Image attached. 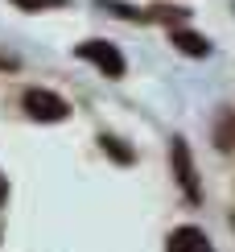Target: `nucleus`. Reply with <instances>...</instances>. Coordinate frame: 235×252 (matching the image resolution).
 <instances>
[{
	"mask_svg": "<svg viewBox=\"0 0 235 252\" xmlns=\"http://www.w3.org/2000/svg\"><path fill=\"white\" fill-rule=\"evenodd\" d=\"M174 165H177V178H181V186H186V194H190V198H198L194 165H190V153H186V145H181V141H174Z\"/></svg>",
	"mask_w": 235,
	"mask_h": 252,
	"instance_id": "nucleus-5",
	"label": "nucleus"
},
{
	"mask_svg": "<svg viewBox=\"0 0 235 252\" xmlns=\"http://www.w3.org/2000/svg\"><path fill=\"white\" fill-rule=\"evenodd\" d=\"M25 112L33 120H46V124H54V120H66V99L62 95H54V91H41V87H33V91H25Z\"/></svg>",
	"mask_w": 235,
	"mask_h": 252,
	"instance_id": "nucleus-2",
	"label": "nucleus"
},
{
	"mask_svg": "<svg viewBox=\"0 0 235 252\" xmlns=\"http://www.w3.org/2000/svg\"><path fill=\"white\" fill-rule=\"evenodd\" d=\"M231 145H235V116L219 124V149H231Z\"/></svg>",
	"mask_w": 235,
	"mask_h": 252,
	"instance_id": "nucleus-6",
	"label": "nucleus"
},
{
	"mask_svg": "<svg viewBox=\"0 0 235 252\" xmlns=\"http://www.w3.org/2000/svg\"><path fill=\"white\" fill-rule=\"evenodd\" d=\"M174 46L181 50V54H190V58H206L210 54V41L202 37V33H194V29H174Z\"/></svg>",
	"mask_w": 235,
	"mask_h": 252,
	"instance_id": "nucleus-4",
	"label": "nucleus"
},
{
	"mask_svg": "<svg viewBox=\"0 0 235 252\" xmlns=\"http://www.w3.org/2000/svg\"><path fill=\"white\" fill-rule=\"evenodd\" d=\"M103 149H112L116 157H120V161H132V153H128V149H120V141H108V136H103Z\"/></svg>",
	"mask_w": 235,
	"mask_h": 252,
	"instance_id": "nucleus-7",
	"label": "nucleus"
},
{
	"mask_svg": "<svg viewBox=\"0 0 235 252\" xmlns=\"http://www.w3.org/2000/svg\"><path fill=\"white\" fill-rule=\"evenodd\" d=\"M165 252H215V248H210L206 232H198V227H177V232L169 236Z\"/></svg>",
	"mask_w": 235,
	"mask_h": 252,
	"instance_id": "nucleus-3",
	"label": "nucleus"
},
{
	"mask_svg": "<svg viewBox=\"0 0 235 252\" xmlns=\"http://www.w3.org/2000/svg\"><path fill=\"white\" fill-rule=\"evenodd\" d=\"M17 8H50V4H58V0H13Z\"/></svg>",
	"mask_w": 235,
	"mask_h": 252,
	"instance_id": "nucleus-8",
	"label": "nucleus"
},
{
	"mask_svg": "<svg viewBox=\"0 0 235 252\" xmlns=\"http://www.w3.org/2000/svg\"><path fill=\"white\" fill-rule=\"evenodd\" d=\"M4 194H8V182H4V174H0V203H4Z\"/></svg>",
	"mask_w": 235,
	"mask_h": 252,
	"instance_id": "nucleus-9",
	"label": "nucleus"
},
{
	"mask_svg": "<svg viewBox=\"0 0 235 252\" xmlns=\"http://www.w3.org/2000/svg\"><path fill=\"white\" fill-rule=\"evenodd\" d=\"M74 54L83 62H91V66H99L103 75H112V79L124 75V58H120V50H116L112 41H83V46H74Z\"/></svg>",
	"mask_w": 235,
	"mask_h": 252,
	"instance_id": "nucleus-1",
	"label": "nucleus"
}]
</instances>
